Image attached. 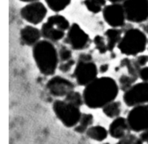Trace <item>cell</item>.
Returning <instances> with one entry per match:
<instances>
[{"instance_id": "cell-13", "label": "cell", "mask_w": 148, "mask_h": 144, "mask_svg": "<svg viewBox=\"0 0 148 144\" xmlns=\"http://www.w3.org/2000/svg\"><path fill=\"white\" fill-rule=\"evenodd\" d=\"M46 88L51 95L56 97L66 96L74 91L75 85L70 81L61 76H54L46 83Z\"/></svg>"}, {"instance_id": "cell-31", "label": "cell", "mask_w": 148, "mask_h": 144, "mask_svg": "<svg viewBox=\"0 0 148 144\" xmlns=\"http://www.w3.org/2000/svg\"><path fill=\"white\" fill-rule=\"evenodd\" d=\"M140 138L144 143L148 144V129L142 132L141 134L140 135Z\"/></svg>"}, {"instance_id": "cell-34", "label": "cell", "mask_w": 148, "mask_h": 144, "mask_svg": "<svg viewBox=\"0 0 148 144\" xmlns=\"http://www.w3.org/2000/svg\"><path fill=\"white\" fill-rule=\"evenodd\" d=\"M111 1V3H119L122 1H125V0H108Z\"/></svg>"}, {"instance_id": "cell-24", "label": "cell", "mask_w": 148, "mask_h": 144, "mask_svg": "<svg viewBox=\"0 0 148 144\" xmlns=\"http://www.w3.org/2000/svg\"><path fill=\"white\" fill-rule=\"evenodd\" d=\"M137 81V78L131 76L130 75H123L119 78V88L124 92L128 91L134 84Z\"/></svg>"}, {"instance_id": "cell-12", "label": "cell", "mask_w": 148, "mask_h": 144, "mask_svg": "<svg viewBox=\"0 0 148 144\" xmlns=\"http://www.w3.org/2000/svg\"><path fill=\"white\" fill-rule=\"evenodd\" d=\"M103 16L107 24L116 28L124 26L127 20L124 6L119 3L106 6L103 10Z\"/></svg>"}, {"instance_id": "cell-23", "label": "cell", "mask_w": 148, "mask_h": 144, "mask_svg": "<svg viewBox=\"0 0 148 144\" xmlns=\"http://www.w3.org/2000/svg\"><path fill=\"white\" fill-rule=\"evenodd\" d=\"M64 100L79 107H80L82 104H85L83 96L81 95L80 93L75 91H72L69 94H68L65 96Z\"/></svg>"}, {"instance_id": "cell-18", "label": "cell", "mask_w": 148, "mask_h": 144, "mask_svg": "<svg viewBox=\"0 0 148 144\" xmlns=\"http://www.w3.org/2000/svg\"><path fill=\"white\" fill-rule=\"evenodd\" d=\"M93 116L91 114H82L79 123L74 127V130L79 134L86 133L88 129L93 123Z\"/></svg>"}, {"instance_id": "cell-28", "label": "cell", "mask_w": 148, "mask_h": 144, "mask_svg": "<svg viewBox=\"0 0 148 144\" xmlns=\"http://www.w3.org/2000/svg\"><path fill=\"white\" fill-rule=\"evenodd\" d=\"M75 65V62L74 59H69L66 62H62L59 66V70L62 72H67L71 70V68Z\"/></svg>"}, {"instance_id": "cell-6", "label": "cell", "mask_w": 148, "mask_h": 144, "mask_svg": "<svg viewBox=\"0 0 148 144\" xmlns=\"http://www.w3.org/2000/svg\"><path fill=\"white\" fill-rule=\"evenodd\" d=\"M123 6L128 21L138 23L148 18V0H125Z\"/></svg>"}, {"instance_id": "cell-32", "label": "cell", "mask_w": 148, "mask_h": 144, "mask_svg": "<svg viewBox=\"0 0 148 144\" xmlns=\"http://www.w3.org/2000/svg\"><path fill=\"white\" fill-rule=\"evenodd\" d=\"M80 59V60H83V61H92V58L90 54H81L79 56V59Z\"/></svg>"}, {"instance_id": "cell-15", "label": "cell", "mask_w": 148, "mask_h": 144, "mask_svg": "<svg viewBox=\"0 0 148 144\" xmlns=\"http://www.w3.org/2000/svg\"><path fill=\"white\" fill-rule=\"evenodd\" d=\"M20 39L27 46H35L42 37L41 30L33 25H26L20 30Z\"/></svg>"}, {"instance_id": "cell-4", "label": "cell", "mask_w": 148, "mask_h": 144, "mask_svg": "<svg viewBox=\"0 0 148 144\" xmlns=\"http://www.w3.org/2000/svg\"><path fill=\"white\" fill-rule=\"evenodd\" d=\"M70 27L67 19L61 14H54L47 19L42 25V37L51 42L60 41L65 36V31Z\"/></svg>"}, {"instance_id": "cell-1", "label": "cell", "mask_w": 148, "mask_h": 144, "mask_svg": "<svg viewBox=\"0 0 148 144\" xmlns=\"http://www.w3.org/2000/svg\"><path fill=\"white\" fill-rule=\"evenodd\" d=\"M119 91V86L112 78H97L85 86L82 93L84 103L94 110L103 108L108 103L115 101Z\"/></svg>"}, {"instance_id": "cell-26", "label": "cell", "mask_w": 148, "mask_h": 144, "mask_svg": "<svg viewBox=\"0 0 148 144\" xmlns=\"http://www.w3.org/2000/svg\"><path fill=\"white\" fill-rule=\"evenodd\" d=\"M144 142L141 140L140 137H137L135 135L130 133L125 137L119 139L116 144H143Z\"/></svg>"}, {"instance_id": "cell-16", "label": "cell", "mask_w": 148, "mask_h": 144, "mask_svg": "<svg viewBox=\"0 0 148 144\" xmlns=\"http://www.w3.org/2000/svg\"><path fill=\"white\" fill-rule=\"evenodd\" d=\"M121 33H122V31L116 28H111L108 29L105 32V36L107 39V46H108V51L112 52L116 46L118 45L122 37Z\"/></svg>"}, {"instance_id": "cell-5", "label": "cell", "mask_w": 148, "mask_h": 144, "mask_svg": "<svg viewBox=\"0 0 148 144\" xmlns=\"http://www.w3.org/2000/svg\"><path fill=\"white\" fill-rule=\"evenodd\" d=\"M53 111L56 117L66 127H75L79 123L82 116L79 107L65 100L54 101Z\"/></svg>"}, {"instance_id": "cell-8", "label": "cell", "mask_w": 148, "mask_h": 144, "mask_svg": "<svg viewBox=\"0 0 148 144\" xmlns=\"http://www.w3.org/2000/svg\"><path fill=\"white\" fill-rule=\"evenodd\" d=\"M98 73L97 65L92 60L83 61L78 59L74 71V77L78 85L86 86L98 78Z\"/></svg>"}, {"instance_id": "cell-17", "label": "cell", "mask_w": 148, "mask_h": 144, "mask_svg": "<svg viewBox=\"0 0 148 144\" xmlns=\"http://www.w3.org/2000/svg\"><path fill=\"white\" fill-rule=\"evenodd\" d=\"M85 133L89 138L98 142L103 141L109 135L108 130L101 125L90 126Z\"/></svg>"}, {"instance_id": "cell-30", "label": "cell", "mask_w": 148, "mask_h": 144, "mask_svg": "<svg viewBox=\"0 0 148 144\" xmlns=\"http://www.w3.org/2000/svg\"><path fill=\"white\" fill-rule=\"evenodd\" d=\"M135 60L140 67L145 66L148 62V56L146 55H141V56H139Z\"/></svg>"}, {"instance_id": "cell-27", "label": "cell", "mask_w": 148, "mask_h": 144, "mask_svg": "<svg viewBox=\"0 0 148 144\" xmlns=\"http://www.w3.org/2000/svg\"><path fill=\"white\" fill-rule=\"evenodd\" d=\"M72 51L66 46H62L59 50V58L62 62L72 59Z\"/></svg>"}, {"instance_id": "cell-2", "label": "cell", "mask_w": 148, "mask_h": 144, "mask_svg": "<svg viewBox=\"0 0 148 144\" xmlns=\"http://www.w3.org/2000/svg\"><path fill=\"white\" fill-rule=\"evenodd\" d=\"M33 56L43 75L49 76L55 73L59 61V52L51 41L44 39L38 42L33 47Z\"/></svg>"}, {"instance_id": "cell-33", "label": "cell", "mask_w": 148, "mask_h": 144, "mask_svg": "<svg viewBox=\"0 0 148 144\" xmlns=\"http://www.w3.org/2000/svg\"><path fill=\"white\" fill-rule=\"evenodd\" d=\"M108 70V64H103V65H101V67L99 68V71L101 73H104V72H106Z\"/></svg>"}, {"instance_id": "cell-3", "label": "cell", "mask_w": 148, "mask_h": 144, "mask_svg": "<svg viewBox=\"0 0 148 144\" xmlns=\"http://www.w3.org/2000/svg\"><path fill=\"white\" fill-rule=\"evenodd\" d=\"M147 39L142 30L129 29L121 37L117 46L120 52L127 56H136L145 50Z\"/></svg>"}, {"instance_id": "cell-19", "label": "cell", "mask_w": 148, "mask_h": 144, "mask_svg": "<svg viewBox=\"0 0 148 144\" xmlns=\"http://www.w3.org/2000/svg\"><path fill=\"white\" fill-rule=\"evenodd\" d=\"M121 103L119 101H113L103 107V112L109 118H116L121 114Z\"/></svg>"}, {"instance_id": "cell-35", "label": "cell", "mask_w": 148, "mask_h": 144, "mask_svg": "<svg viewBox=\"0 0 148 144\" xmlns=\"http://www.w3.org/2000/svg\"><path fill=\"white\" fill-rule=\"evenodd\" d=\"M20 1H24V2H33V1H38V0H20Z\"/></svg>"}, {"instance_id": "cell-11", "label": "cell", "mask_w": 148, "mask_h": 144, "mask_svg": "<svg viewBox=\"0 0 148 144\" xmlns=\"http://www.w3.org/2000/svg\"><path fill=\"white\" fill-rule=\"evenodd\" d=\"M47 14V9L40 1L30 2L23 7L20 10L22 18L32 25H38L41 23Z\"/></svg>"}, {"instance_id": "cell-25", "label": "cell", "mask_w": 148, "mask_h": 144, "mask_svg": "<svg viewBox=\"0 0 148 144\" xmlns=\"http://www.w3.org/2000/svg\"><path fill=\"white\" fill-rule=\"evenodd\" d=\"M93 42L95 48L101 54H105L106 53L107 51H108L107 43H106L104 38L102 36L98 35V36H95L93 39Z\"/></svg>"}, {"instance_id": "cell-7", "label": "cell", "mask_w": 148, "mask_h": 144, "mask_svg": "<svg viewBox=\"0 0 148 144\" xmlns=\"http://www.w3.org/2000/svg\"><path fill=\"white\" fill-rule=\"evenodd\" d=\"M131 131L142 133L148 129V104L133 107L127 117Z\"/></svg>"}, {"instance_id": "cell-10", "label": "cell", "mask_w": 148, "mask_h": 144, "mask_svg": "<svg viewBox=\"0 0 148 144\" xmlns=\"http://www.w3.org/2000/svg\"><path fill=\"white\" fill-rule=\"evenodd\" d=\"M64 41L74 50H82L89 45L90 37L79 25L73 23L67 30Z\"/></svg>"}, {"instance_id": "cell-14", "label": "cell", "mask_w": 148, "mask_h": 144, "mask_svg": "<svg viewBox=\"0 0 148 144\" xmlns=\"http://www.w3.org/2000/svg\"><path fill=\"white\" fill-rule=\"evenodd\" d=\"M108 133L115 139H121L130 134L131 129L128 124L127 118L118 117L114 119L108 127Z\"/></svg>"}, {"instance_id": "cell-20", "label": "cell", "mask_w": 148, "mask_h": 144, "mask_svg": "<svg viewBox=\"0 0 148 144\" xmlns=\"http://www.w3.org/2000/svg\"><path fill=\"white\" fill-rule=\"evenodd\" d=\"M121 67H126L128 70L129 75L134 77L135 78H138L139 72H140L141 67L137 63L136 60H132L129 58H124L121 62Z\"/></svg>"}, {"instance_id": "cell-22", "label": "cell", "mask_w": 148, "mask_h": 144, "mask_svg": "<svg viewBox=\"0 0 148 144\" xmlns=\"http://www.w3.org/2000/svg\"><path fill=\"white\" fill-rule=\"evenodd\" d=\"M48 7L55 12L64 10L71 2V0H45Z\"/></svg>"}, {"instance_id": "cell-29", "label": "cell", "mask_w": 148, "mask_h": 144, "mask_svg": "<svg viewBox=\"0 0 148 144\" xmlns=\"http://www.w3.org/2000/svg\"><path fill=\"white\" fill-rule=\"evenodd\" d=\"M139 78H141L143 81L148 82V67H145L140 69Z\"/></svg>"}, {"instance_id": "cell-21", "label": "cell", "mask_w": 148, "mask_h": 144, "mask_svg": "<svg viewBox=\"0 0 148 144\" xmlns=\"http://www.w3.org/2000/svg\"><path fill=\"white\" fill-rule=\"evenodd\" d=\"M106 0H85V7L92 13H98L103 11L106 7Z\"/></svg>"}, {"instance_id": "cell-36", "label": "cell", "mask_w": 148, "mask_h": 144, "mask_svg": "<svg viewBox=\"0 0 148 144\" xmlns=\"http://www.w3.org/2000/svg\"><path fill=\"white\" fill-rule=\"evenodd\" d=\"M103 144H109V143H103Z\"/></svg>"}, {"instance_id": "cell-9", "label": "cell", "mask_w": 148, "mask_h": 144, "mask_svg": "<svg viewBox=\"0 0 148 144\" xmlns=\"http://www.w3.org/2000/svg\"><path fill=\"white\" fill-rule=\"evenodd\" d=\"M123 99L128 107L148 104V82L143 81L134 84L124 92Z\"/></svg>"}]
</instances>
